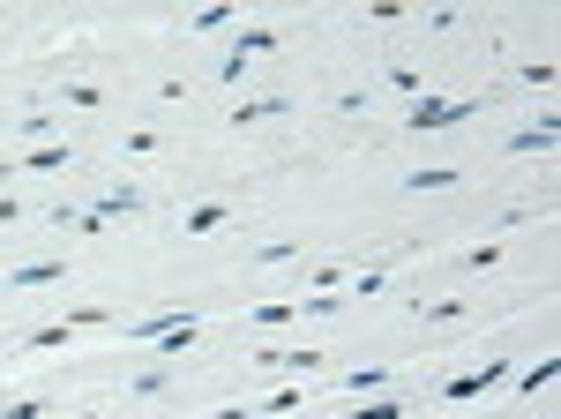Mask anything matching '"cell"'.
<instances>
[{
  "instance_id": "6da1fadb",
  "label": "cell",
  "mask_w": 561,
  "mask_h": 419,
  "mask_svg": "<svg viewBox=\"0 0 561 419\" xmlns=\"http://www.w3.org/2000/svg\"><path fill=\"white\" fill-rule=\"evenodd\" d=\"M277 45H285V38H277V30H270V23H247V30H240V38H232V53H225V60H217V83H240V75H247V68H255V60H262V53H277Z\"/></svg>"
},
{
  "instance_id": "7a4b0ae2",
  "label": "cell",
  "mask_w": 561,
  "mask_h": 419,
  "mask_svg": "<svg viewBox=\"0 0 561 419\" xmlns=\"http://www.w3.org/2000/svg\"><path fill=\"white\" fill-rule=\"evenodd\" d=\"M457 120H479V105L472 98H412L404 128L412 135H442V128H457Z\"/></svg>"
},
{
  "instance_id": "3957f363",
  "label": "cell",
  "mask_w": 561,
  "mask_h": 419,
  "mask_svg": "<svg viewBox=\"0 0 561 419\" xmlns=\"http://www.w3.org/2000/svg\"><path fill=\"white\" fill-rule=\"evenodd\" d=\"M509 375H517L509 360H479V367H464V375H449V382H442V405H472V397L502 390Z\"/></svg>"
},
{
  "instance_id": "277c9868",
  "label": "cell",
  "mask_w": 561,
  "mask_h": 419,
  "mask_svg": "<svg viewBox=\"0 0 561 419\" xmlns=\"http://www.w3.org/2000/svg\"><path fill=\"white\" fill-rule=\"evenodd\" d=\"M240 360L255 367V375H307V367H315L322 352H307V345H300V352H285V345H247Z\"/></svg>"
},
{
  "instance_id": "5b68a950",
  "label": "cell",
  "mask_w": 561,
  "mask_h": 419,
  "mask_svg": "<svg viewBox=\"0 0 561 419\" xmlns=\"http://www.w3.org/2000/svg\"><path fill=\"white\" fill-rule=\"evenodd\" d=\"M68 262H23V270H0V292H38V285H60Z\"/></svg>"
},
{
  "instance_id": "8992f818",
  "label": "cell",
  "mask_w": 561,
  "mask_h": 419,
  "mask_svg": "<svg viewBox=\"0 0 561 419\" xmlns=\"http://www.w3.org/2000/svg\"><path fill=\"white\" fill-rule=\"evenodd\" d=\"M554 143H561V120H554V113H539L532 128H517V135H509V150H517V158H532V150H539V158H547Z\"/></svg>"
},
{
  "instance_id": "52a82bcc",
  "label": "cell",
  "mask_w": 561,
  "mask_h": 419,
  "mask_svg": "<svg viewBox=\"0 0 561 419\" xmlns=\"http://www.w3.org/2000/svg\"><path fill=\"white\" fill-rule=\"evenodd\" d=\"M143 210V188H135V180H120V188H105L98 203H90V217H105V225H113V217H135Z\"/></svg>"
},
{
  "instance_id": "ba28073f",
  "label": "cell",
  "mask_w": 561,
  "mask_h": 419,
  "mask_svg": "<svg viewBox=\"0 0 561 419\" xmlns=\"http://www.w3.org/2000/svg\"><path fill=\"white\" fill-rule=\"evenodd\" d=\"M68 143H38V150H23V158H15V173H68Z\"/></svg>"
},
{
  "instance_id": "9c48e42d",
  "label": "cell",
  "mask_w": 561,
  "mask_h": 419,
  "mask_svg": "<svg viewBox=\"0 0 561 419\" xmlns=\"http://www.w3.org/2000/svg\"><path fill=\"white\" fill-rule=\"evenodd\" d=\"M225 225H232V203H202V210H187V217H180L187 240H202V232H225Z\"/></svg>"
},
{
  "instance_id": "30bf717a",
  "label": "cell",
  "mask_w": 561,
  "mask_h": 419,
  "mask_svg": "<svg viewBox=\"0 0 561 419\" xmlns=\"http://www.w3.org/2000/svg\"><path fill=\"white\" fill-rule=\"evenodd\" d=\"M285 113H292L285 98H240V105H232V120H240V128H262V120H285Z\"/></svg>"
},
{
  "instance_id": "8fae6325",
  "label": "cell",
  "mask_w": 561,
  "mask_h": 419,
  "mask_svg": "<svg viewBox=\"0 0 561 419\" xmlns=\"http://www.w3.org/2000/svg\"><path fill=\"white\" fill-rule=\"evenodd\" d=\"M457 180H464L457 165H419V173L404 180V188H412V195H442V188H457Z\"/></svg>"
},
{
  "instance_id": "7c38bea8",
  "label": "cell",
  "mask_w": 561,
  "mask_h": 419,
  "mask_svg": "<svg viewBox=\"0 0 561 419\" xmlns=\"http://www.w3.org/2000/svg\"><path fill=\"white\" fill-rule=\"evenodd\" d=\"M345 419H412V412H404V397H389V390H382V397H352V412H345Z\"/></svg>"
},
{
  "instance_id": "4fadbf2b",
  "label": "cell",
  "mask_w": 561,
  "mask_h": 419,
  "mask_svg": "<svg viewBox=\"0 0 561 419\" xmlns=\"http://www.w3.org/2000/svg\"><path fill=\"white\" fill-rule=\"evenodd\" d=\"M554 375H561V360H532V367H517L509 382H517L524 397H539V390H554Z\"/></svg>"
},
{
  "instance_id": "5bb4252c",
  "label": "cell",
  "mask_w": 561,
  "mask_h": 419,
  "mask_svg": "<svg viewBox=\"0 0 561 419\" xmlns=\"http://www.w3.org/2000/svg\"><path fill=\"white\" fill-rule=\"evenodd\" d=\"M247 322H255V330H285V322H300V300H262Z\"/></svg>"
},
{
  "instance_id": "9a60e30c",
  "label": "cell",
  "mask_w": 561,
  "mask_h": 419,
  "mask_svg": "<svg viewBox=\"0 0 561 419\" xmlns=\"http://www.w3.org/2000/svg\"><path fill=\"white\" fill-rule=\"evenodd\" d=\"M412 315L419 322H464V315H472V300H412Z\"/></svg>"
},
{
  "instance_id": "2e32d148",
  "label": "cell",
  "mask_w": 561,
  "mask_h": 419,
  "mask_svg": "<svg viewBox=\"0 0 561 419\" xmlns=\"http://www.w3.org/2000/svg\"><path fill=\"white\" fill-rule=\"evenodd\" d=\"M15 135L38 150V143H53V135H60V120H53V113H23V120H15Z\"/></svg>"
},
{
  "instance_id": "e0dca14e",
  "label": "cell",
  "mask_w": 561,
  "mask_h": 419,
  "mask_svg": "<svg viewBox=\"0 0 561 419\" xmlns=\"http://www.w3.org/2000/svg\"><path fill=\"white\" fill-rule=\"evenodd\" d=\"M389 382H397L389 367H360V375H345V390H352V397H382Z\"/></svg>"
},
{
  "instance_id": "ac0fdd59",
  "label": "cell",
  "mask_w": 561,
  "mask_h": 419,
  "mask_svg": "<svg viewBox=\"0 0 561 419\" xmlns=\"http://www.w3.org/2000/svg\"><path fill=\"white\" fill-rule=\"evenodd\" d=\"M60 105H75V113H98L105 90H98V83H60Z\"/></svg>"
},
{
  "instance_id": "d6986e66",
  "label": "cell",
  "mask_w": 561,
  "mask_h": 419,
  "mask_svg": "<svg viewBox=\"0 0 561 419\" xmlns=\"http://www.w3.org/2000/svg\"><path fill=\"white\" fill-rule=\"evenodd\" d=\"M165 382H173V367H135V375H128V390H135V397H158Z\"/></svg>"
},
{
  "instance_id": "ffe728a7",
  "label": "cell",
  "mask_w": 561,
  "mask_h": 419,
  "mask_svg": "<svg viewBox=\"0 0 561 419\" xmlns=\"http://www.w3.org/2000/svg\"><path fill=\"white\" fill-rule=\"evenodd\" d=\"M255 262H262V270H270V262H300V240H262Z\"/></svg>"
},
{
  "instance_id": "44dd1931",
  "label": "cell",
  "mask_w": 561,
  "mask_h": 419,
  "mask_svg": "<svg viewBox=\"0 0 561 419\" xmlns=\"http://www.w3.org/2000/svg\"><path fill=\"white\" fill-rule=\"evenodd\" d=\"M232 23H240V8H202L187 30H232Z\"/></svg>"
},
{
  "instance_id": "7402d4cb",
  "label": "cell",
  "mask_w": 561,
  "mask_h": 419,
  "mask_svg": "<svg viewBox=\"0 0 561 419\" xmlns=\"http://www.w3.org/2000/svg\"><path fill=\"white\" fill-rule=\"evenodd\" d=\"M337 120H367V90H337Z\"/></svg>"
},
{
  "instance_id": "603a6c76",
  "label": "cell",
  "mask_w": 561,
  "mask_h": 419,
  "mask_svg": "<svg viewBox=\"0 0 561 419\" xmlns=\"http://www.w3.org/2000/svg\"><path fill=\"white\" fill-rule=\"evenodd\" d=\"M517 75H524V83H532V90H554V60H524Z\"/></svg>"
},
{
  "instance_id": "cb8c5ba5",
  "label": "cell",
  "mask_w": 561,
  "mask_h": 419,
  "mask_svg": "<svg viewBox=\"0 0 561 419\" xmlns=\"http://www.w3.org/2000/svg\"><path fill=\"white\" fill-rule=\"evenodd\" d=\"M158 143H165L158 128H135V135H128V158H150V150H158Z\"/></svg>"
},
{
  "instance_id": "d4e9b609",
  "label": "cell",
  "mask_w": 561,
  "mask_h": 419,
  "mask_svg": "<svg viewBox=\"0 0 561 419\" xmlns=\"http://www.w3.org/2000/svg\"><path fill=\"white\" fill-rule=\"evenodd\" d=\"M0 419H45L38 397H15V405H0Z\"/></svg>"
},
{
  "instance_id": "484cf974",
  "label": "cell",
  "mask_w": 561,
  "mask_h": 419,
  "mask_svg": "<svg viewBox=\"0 0 561 419\" xmlns=\"http://www.w3.org/2000/svg\"><path fill=\"white\" fill-rule=\"evenodd\" d=\"M202 419H255L247 405H217V412H202Z\"/></svg>"
},
{
  "instance_id": "4316f807",
  "label": "cell",
  "mask_w": 561,
  "mask_h": 419,
  "mask_svg": "<svg viewBox=\"0 0 561 419\" xmlns=\"http://www.w3.org/2000/svg\"><path fill=\"white\" fill-rule=\"evenodd\" d=\"M68 419H98V412H68Z\"/></svg>"
}]
</instances>
